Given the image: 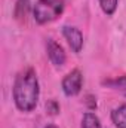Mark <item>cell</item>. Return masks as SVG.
Returning a JSON list of instances; mask_svg holds the SVG:
<instances>
[{"label": "cell", "instance_id": "cell-1", "mask_svg": "<svg viewBox=\"0 0 126 128\" xmlns=\"http://www.w3.org/2000/svg\"><path fill=\"white\" fill-rule=\"evenodd\" d=\"M39 80L34 68L28 67L18 73L13 82V101L21 112H31L39 101Z\"/></svg>", "mask_w": 126, "mask_h": 128}, {"label": "cell", "instance_id": "cell-2", "mask_svg": "<svg viewBox=\"0 0 126 128\" xmlns=\"http://www.w3.org/2000/svg\"><path fill=\"white\" fill-rule=\"evenodd\" d=\"M65 8V0H37L33 8V16L37 24H48L55 21Z\"/></svg>", "mask_w": 126, "mask_h": 128}, {"label": "cell", "instance_id": "cell-3", "mask_svg": "<svg viewBox=\"0 0 126 128\" xmlns=\"http://www.w3.org/2000/svg\"><path fill=\"white\" fill-rule=\"evenodd\" d=\"M82 84H83V76L80 70L74 68L68 74H65L63 79V91L67 97H74L82 91Z\"/></svg>", "mask_w": 126, "mask_h": 128}, {"label": "cell", "instance_id": "cell-4", "mask_svg": "<svg viewBox=\"0 0 126 128\" xmlns=\"http://www.w3.org/2000/svg\"><path fill=\"white\" fill-rule=\"evenodd\" d=\"M63 36L65 37V40L68 42L70 48L73 52L79 54L83 48V34L77 27L73 26H64L63 27Z\"/></svg>", "mask_w": 126, "mask_h": 128}, {"label": "cell", "instance_id": "cell-5", "mask_svg": "<svg viewBox=\"0 0 126 128\" xmlns=\"http://www.w3.org/2000/svg\"><path fill=\"white\" fill-rule=\"evenodd\" d=\"M46 51H48V57L51 60V63L57 67H61L65 64V52H64L63 46L60 43H57L55 40L49 39L48 45H46Z\"/></svg>", "mask_w": 126, "mask_h": 128}, {"label": "cell", "instance_id": "cell-6", "mask_svg": "<svg viewBox=\"0 0 126 128\" xmlns=\"http://www.w3.org/2000/svg\"><path fill=\"white\" fill-rule=\"evenodd\" d=\"M30 10H31V2L30 0H16L15 9H13V16L18 21H25Z\"/></svg>", "mask_w": 126, "mask_h": 128}, {"label": "cell", "instance_id": "cell-7", "mask_svg": "<svg viewBox=\"0 0 126 128\" xmlns=\"http://www.w3.org/2000/svg\"><path fill=\"white\" fill-rule=\"evenodd\" d=\"M111 121L117 128H126V104L116 107L111 112Z\"/></svg>", "mask_w": 126, "mask_h": 128}, {"label": "cell", "instance_id": "cell-8", "mask_svg": "<svg viewBox=\"0 0 126 128\" xmlns=\"http://www.w3.org/2000/svg\"><path fill=\"white\" fill-rule=\"evenodd\" d=\"M82 128H101L99 118L92 112H86L82 119Z\"/></svg>", "mask_w": 126, "mask_h": 128}, {"label": "cell", "instance_id": "cell-9", "mask_svg": "<svg viewBox=\"0 0 126 128\" xmlns=\"http://www.w3.org/2000/svg\"><path fill=\"white\" fill-rule=\"evenodd\" d=\"M117 4H119V0H99V6H101L102 12L108 16H111L116 12Z\"/></svg>", "mask_w": 126, "mask_h": 128}, {"label": "cell", "instance_id": "cell-10", "mask_svg": "<svg viewBox=\"0 0 126 128\" xmlns=\"http://www.w3.org/2000/svg\"><path fill=\"white\" fill-rule=\"evenodd\" d=\"M105 85H108V86H111V88L120 91L123 96H126V76H122V78L114 79V80H107Z\"/></svg>", "mask_w": 126, "mask_h": 128}, {"label": "cell", "instance_id": "cell-11", "mask_svg": "<svg viewBox=\"0 0 126 128\" xmlns=\"http://www.w3.org/2000/svg\"><path fill=\"white\" fill-rule=\"evenodd\" d=\"M46 110H48L49 115H58L60 106H58V103H57L55 100H49V101L46 103Z\"/></svg>", "mask_w": 126, "mask_h": 128}, {"label": "cell", "instance_id": "cell-12", "mask_svg": "<svg viewBox=\"0 0 126 128\" xmlns=\"http://www.w3.org/2000/svg\"><path fill=\"white\" fill-rule=\"evenodd\" d=\"M45 128H58V127H57L55 124H48V125H46Z\"/></svg>", "mask_w": 126, "mask_h": 128}]
</instances>
